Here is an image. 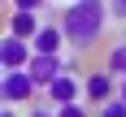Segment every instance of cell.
Returning <instances> with one entry per match:
<instances>
[{
	"mask_svg": "<svg viewBox=\"0 0 126 117\" xmlns=\"http://www.w3.org/2000/svg\"><path fill=\"white\" fill-rule=\"evenodd\" d=\"M31 48H35V56H61L65 30H61V26H44V30L35 35V43H31Z\"/></svg>",
	"mask_w": 126,
	"mask_h": 117,
	"instance_id": "8992f818",
	"label": "cell"
},
{
	"mask_svg": "<svg viewBox=\"0 0 126 117\" xmlns=\"http://www.w3.org/2000/svg\"><path fill=\"white\" fill-rule=\"evenodd\" d=\"M26 74H31V82H35L39 91H48L57 78H65V74H70V61H61V56H35Z\"/></svg>",
	"mask_w": 126,
	"mask_h": 117,
	"instance_id": "3957f363",
	"label": "cell"
},
{
	"mask_svg": "<svg viewBox=\"0 0 126 117\" xmlns=\"http://www.w3.org/2000/svg\"><path fill=\"white\" fill-rule=\"evenodd\" d=\"M83 100H91L96 108H104L109 100H117V95H113V74H109V69L87 74V82H83Z\"/></svg>",
	"mask_w": 126,
	"mask_h": 117,
	"instance_id": "5b68a950",
	"label": "cell"
},
{
	"mask_svg": "<svg viewBox=\"0 0 126 117\" xmlns=\"http://www.w3.org/2000/svg\"><path fill=\"white\" fill-rule=\"evenodd\" d=\"M31 117H57L52 108H31Z\"/></svg>",
	"mask_w": 126,
	"mask_h": 117,
	"instance_id": "7c38bea8",
	"label": "cell"
},
{
	"mask_svg": "<svg viewBox=\"0 0 126 117\" xmlns=\"http://www.w3.org/2000/svg\"><path fill=\"white\" fill-rule=\"evenodd\" d=\"M4 117H13V108H4Z\"/></svg>",
	"mask_w": 126,
	"mask_h": 117,
	"instance_id": "5bb4252c",
	"label": "cell"
},
{
	"mask_svg": "<svg viewBox=\"0 0 126 117\" xmlns=\"http://www.w3.org/2000/svg\"><path fill=\"white\" fill-rule=\"evenodd\" d=\"M96 117H126V104L122 100H109L104 108H96Z\"/></svg>",
	"mask_w": 126,
	"mask_h": 117,
	"instance_id": "9c48e42d",
	"label": "cell"
},
{
	"mask_svg": "<svg viewBox=\"0 0 126 117\" xmlns=\"http://www.w3.org/2000/svg\"><path fill=\"white\" fill-rule=\"evenodd\" d=\"M104 17H109V4H100V0H78V4H65L61 9V30H65V43L74 52H87L100 43L104 35Z\"/></svg>",
	"mask_w": 126,
	"mask_h": 117,
	"instance_id": "6da1fadb",
	"label": "cell"
},
{
	"mask_svg": "<svg viewBox=\"0 0 126 117\" xmlns=\"http://www.w3.org/2000/svg\"><path fill=\"white\" fill-rule=\"evenodd\" d=\"M109 13H113V17H126V4H122V0H113V4H109Z\"/></svg>",
	"mask_w": 126,
	"mask_h": 117,
	"instance_id": "8fae6325",
	"label": "cell"
},
{
	"mask_svg": "<svg viewBox=\"0 0 126 117\" xmlns=\"http://www.w3.org/2000/svg\"><path fill=\"white\" fill-rule=\"evenodd\" d=\"M35 82H31V74H26V69H22V74H4V82H0V95H4V104H9V108H13V104H26V100H35Z\"/></svg>",
	"mask_w": 126,
	"mask_h": 117,
	"instance_id": "277c9868",
	"label": "cell"
},
{
	"mask_svg": "<svg viewBox=\"0 0 126 117\" xmlns=\"http://www.w3.org/2000/svg\"><path fill=\"white\" fill-rule=\"evenodd\" d=\"M104 69H109L113 78H122V82H126V39L109 48V61H104Z\"/></svg>",
	"mask_w": 126,
	"mask_h": 117,
	"instance_id": "ba28073f",
	"label": "cell"
},
{
	"mask_svg": "<svg viewBox=\"0 0 126 117\" xmlns=\"http://www.w3.org/2000/svg\"><path fill=\"white\" fill-rule=\"evenodd\" d=\"M48 95L57 100V108H65V104H83V87H78V78H74V74L57 78V82L48 87Z\"/></svg>",
	"mask_w": 126,
	"mask_h": 117,
	"instance_id": "52a82bcc",
	"label": "cell"
},
{
	"mask_svg": "<svg viewBox=\"0 0 126 117\" xmlns=\"http://www.w3.org/2000/svg\"><path fill=\"white\" fill-rule=\"evenodd\" d=\"M57 117H87V108L83 104H65V108H57Z\"/></svg>",
	"mask_w": 126,
	"mask_h": 117,
	"instance_id": "30bf717a",
	"label": "cell"
},
{
	"mask_svg": "<svg viewBox=\"0 0 126 117\" xmlns=\"http://www.w3.org/2000/svg\"><path fill=\"white\" fill-rule=\"evenodd\" d=\"M117 100H122V104H126V82H122V87H117Z\"/></svg>",
	"mask_w": 126,
	"mask_h": 117,
	"instance_id": "4fadbf2b",
	"label": "cell"
},
{
	"mask_svg": "<svg viewBox=\"0 0 126 117\" xmlns=\"http://www.w3.org/2000/svg\"><path fill=\"white\" fill-rule=\"evenodd\" d=\"M31 61H35V48L31 43H22L13 35L0 39V69L4 74H22V69H31Z\"/></svg>",
	"mask_w": 126,
	"mask_h": 117,
	"instance_id": "7a4b0ae2",
	"label": "cell"
}]
</instances>
